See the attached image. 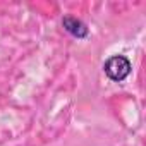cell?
Wrapping results in <instances>:
<instances>
[{"instance_id": "1", "label": "cell", "mask_w": 146, "mask_h": 146, "mask_svg": "<svg viewBox=\"0 0 146 146\" xmlns=\"http://www.w3.org/2000/svg\"><path fill=\"white\" fill-rule=\"evenodd\" d=\"M103 72L110 81L124 83L132 72V62H131V58L127 55H122V53L110 55L103 62Z\"/></svg>"}, {"instance_id": "2", "label": "cell", "mask_w": 146, "mask_h": 146, "mask_svg": "<svg viewBox=\"0 0 146 146\" xmlns=\"http://www.w3.org/2000/svg\"><path fill=\"white\" fill-rule=\"evenodd\" d=\"M60 23H62L64 31L69 33L72 38H76V40H86V38L90 36V28H88V24H86L83 19L76 17V16L67 14V16L62 17Z\"/></svg>"}]
</instances>
